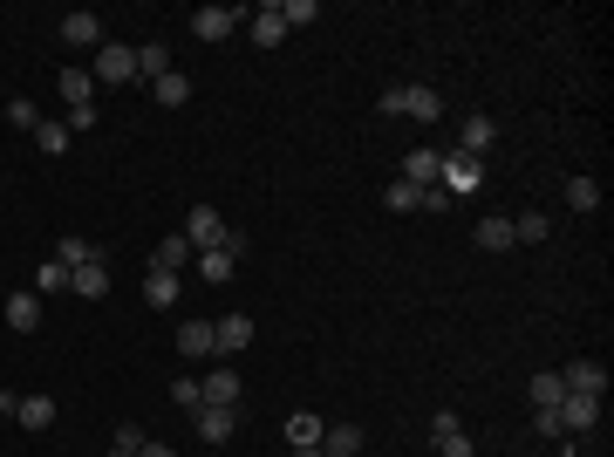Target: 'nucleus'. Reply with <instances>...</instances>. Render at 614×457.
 <instances>
[{
    "mask_svg": "<svg viewBox=\"0 0 614 457\" xmlns=\"http://www.w3.org/2000/svg\"><path fill=\"white\" fill-rule=\"evenodd\" d=\"M151 89H157V103H164V110H185V103H192V76H178V69H171V76H157Z\"/></svg>",
    "mask_w": 614,
    "mask_h": 457,
    "instance_id": "393cba45",
    "label": "nucleus"
},
{
    "mask_svg": "<svg viewBox=\"0 0 614 457\" xmlns=\"http://www.w3.org/2000/svg\"><path fill=\"white\" fill-rule=\"evenodd\" d=\"M478 246H485V253H512V246H519V239H512V219H485V226H478Z\"/></svg>",
    "mask_w": 614,
    "mask_h": 457,
    "instance_id": "bb28decb",
    "label": "nucleus"
},
{
    "mask_svg": "<svg viewBox=\"0 0 614 457\" xmlns=\"http://www.w3.org/2000/svg\"><path fill=\"white\" fill-rule=\"evenodd\" d=\"M437 185L451 191V198H471V191L485 185V157H464V151H444V171H437Z\"/></svg>",
    "mask_w": 614,
    "mask_h": 457,
    "instance_id": "f257e3e1",
    "label": "nucleus"
},
{
    "mask_svg": "<svg viewBox=\"0 0 614 457\" xmlns=\"http://www.w3.org/2000/svg\"><path fill=\"white\" fill-rule=\"evenodd\" d=\"M560 396H567L560 369H539V376H533V410H560Z\"/></svg>",
    "mask_w": 614,
    "mask_h": 457,
    "instance_id": "a878e982",
    "label": "nucleus"
},
{
    "mask_svg": "<svg viewBox=\"0 0 614 457\" xmlns=\"http://www.w3.org/2000/svg\"><path fill=\"white\" fill-rule=\"evenodd\" d=\"M110 457H123V451H110Z\"/></svg>",
    "mask_w": 614,
    "mask_h": 457,
    "instance_id": "c03bdc74",
    "label": "nucleus"
},
{
    "mask_svg": "<svg viewBox=\"0 0 614 457\" xmlns=\"http://www.w3.org/2000/svg\"><path fill=\"white\" fill-rule=\"evenodd\" d=\"M232 273H239V253H226V246H212V253H198V280H205V287H226Z\"/></svg>",
    "mask_w": 614,
    "mask_h": 457,
    "instance_id": "ddd939ff",
    "label": "nucleus"
},
{
    "mask_svg": "<svg viewBox=\"0 0 614 457\" xmlns=\"http://www.w3.org/2000/svg\"><path fill=\"white\" fill-rule=\"evenodd\" d=\"M7 328H14V335H35L41 328V301L35 294H7Z\"/></svg>",
    "mask_w": 614,
    "mask_h": 457,
    "instance_id": "a211bd4d",
    "label": "nucleus"
},
{
    "mask_svg": "<svg viewBox=\"0 0 614 457\" xmlns=\"http://www.w3.org/2000/svg\"><path fill=\"white\" fill-rule=\"evenodd\" d=\"M89 76L110 82V89L137 82V48H123V41H103V48H96V69H89Z\"/></svg>",
    "mask_w": 614,
    "mask_h": 457,
    "instance_id": "f03ea898",
    "label": "nucleus"
},
{
    "mask_svg": "<svg viewBox=\"0 0 614 457\" xmlns=\"http://www.w3.org/2000/svg\"><path fill=\"white\" fill-rule=\"evenodd\" d=\"M55 89L69 96V110H82V103H96V76H89V69H62V76H55Z\"/></svg>",
    "mask_w": 614,
    "mask_h": 457,
    "instance_id": "4be33fe9",
    "label": "nucleus"
},
{
    "mask_svg": "<svg viewBox=\"0 0 614 457\" xmlns=\"http://www.w3.org/2000/svg\"><path fill=\"white\" fill-rule=\"evenodd\" d=\"M198 253H192V239H185V232H171V239H164V246H157L151 253V267L157 273H178V267H192Z\"/></svg>",
    "mask_w": 614,
    "mask_h": 457,
    "instance_id": "dca6fc26",
    "label": "nucleus"
},
{
    "mask_svg": "<svg viewBox=\"0 0 614 457\" xmlns=\"http://www.w3.org/2000/svg\"><path fill=\"white\" fill-rule=\"evenodd\" d=\"M567 205H574V212H594V205H601V185H594V178H567Z\"/></svg>",
    "mask_w": 614,
    "mask_h": 457,
    "instance_id": "72a5a7b5",
    "label": "nucleus"
},
{
    "mask_svg": "<svg viewBox=\"0 0 614 457\" xmlns=\"http://www.w3.org/2000/svg\"><path fill=\"white\" fill-rule=\"evenodd\" d=\"M280 21H287V35H294V28H314V21H321V7H314V0H280Z\"/></svg>",
    "mask_w": 614,
    "mask_h": 457,
    "instance_id": "2f4dec72",
    "label": "nucleus"
},
{
    "mask_svg": "<svg viewBox=\"0 0 614 457\" xmlns=\"http://www.w3.org/2000/svg\"><path fill=\"white\" fill-rule=\"evenodd\" d=\"M239 21H246V7H198V14H192V35L198 41H226Z\"/></svg>",
    "mask_w": 614,
    "mask_h": 457,
    "instance_id": "39448f33",
    "label": "nucleus"
},
{
    "mask_svg": "<svg viewBox=\"0 0 614 457\" xmlns=\"http://www.w3.org/2000/svg\"><path fill=\"white\" fill-rule=\"evenodd\" d=\"M192 417H198V437H205L212 451H226V437L239 430V410H226V403H198Z\"/></svg>",
    "mask_w": 614,
    "mask_h": 457,
    "instance_id": "20e7f679",
    "label": "nucleus"
},
{
    "mask_svg": "<svg viewBox=\"0 0 614 457\" xmlns=\"http://www.w3.org/2000/svg\"><path fill=\"white\" fill-rule=\"evenodd\" d=\"M7 123H14V130H35V123H41V110L28 103V96H14V103H7Z\"/></svg>",
    "mask_w": 614,
    "mask_h": 457,
    "instance_id": "4c0bfd02",
    "label": "nucleus"
},
{
    "mask_svg": "<svg viewBox=\"0 0 614 457\" xmlns=\"http://www.w3.org/2000/svg\"><path fill=\"white\" fill-rule=\"evenodd\" d=\"M144 444H151V437H144V423H116V451H123V457H137Z\"/></svg>",
    "mask_w": 614,
    "mask_h": 457,
    "instance_id": "c9c22d12",
    "label": "nucleus"
},
{
    "mask_svg": "<svg viewBox=\"0 0 614 457\" xmlns=\"http://www.w3.org/2000/svg\"><path fill=\"white\" fill-rule=\"evenodd\" d=\"M137 457H178V451H171V444H157V437H151V444H144Z\"/></svg>",
    "mask_w": 614,
    "mask_h": 457,
    "instance_id": "a19ab883",
    "label": "nucleus"
},
{
    "mask_svg": "<svg viewBox=\"0 0 614 457\" xmlns=\"http://www.w3.org/2000/svg\"><path fill=\"white\" fill-rule=\"evenodd\" d=\"M103 287H110V267H103V260H89V267L69 273V294H82V301H103Z\"/></svg>",
    "mask_w": 614,
    "mask_h": 457,
    "instance_id": "f3484780",
    "label": "nucleus"
},
{
    "mask_svg": "<svg viewBox=\"0 0 614 457\" xmlns=\"http://www.w3.org/2000/svg\"><path fill=\"white\" fill-rule=\"evenodd\" d=\"M321 430H328V423L314 417V410H294V417H287V444L307 451V444H321Z\"/></svg>",
    "mask_w": 614,
    "mask_h": 457,
    "instance_id": "b1692460",
    "label": "nucleus"
},
{
    "mask_svg": "<svg viewBox=\"0 0 614 457\" xmlns=\"http://www.w3.org/2000/svg\"><path fill=\"white\" fill-rule=\"evenodd\" d=\"M198 389H205V403H226V410H232V403H239V376H232L226 362H219V369H212V376L198 382Z\"/></svg>",
    "mask_w": 614,
    "mask_h": 457,
    "instance_id": "5701e85b",
    "label": "nucleus"
},
{
    "mask_svg": "<svg viewBox=\"0 0 614 457\" xmlns=\"http://www.w3.org/2000/svg\"><path fill=\"white\" fill-rule=\"evenodd\" d=\"M430 444H437V457H478V451H471V437H464V430H444V437H430Z\"/></svg>",
    "mask_w": 614,
    "mask_h": 457,
    "instance_id": "e433bc0d",
    "label": "nucleus"
},
{
    "mask_svg": "<svg viewBox=\"0 0 614 457\" xmlns=\"http://www.w3.org/2000/svg\"><path fill=\"white\" fill-rule=\"evenodd\" d=\"M0 417H14V396H7V389H0Z\"/></svg>",
    "mask_w": 614,
    "mask_h": 457,
    "instance_id": "79ce46f5",
    "label": "nucleus"
},
{
    "mask_svg": "<svg viewBox=\"0 0 614 457\" xmlns=\"http://www.w3.org/2000/svg\"><path fill=\"white\" fill-rule=\"evenodd\" d=\"M437 89H423V82H396V116H417V123H437Z\"/></svg>",
    "mask_w": 614,
    "mask_h": 457,
    "instance_id": "423d86ee",
    "label": "nucleus"
},
{
    "mask_svg": "<svg viewBox=\"0 0 614 457\" xmlns=\"http://www.w3.org/2000/svg\"><path fill=\"white\" fill-rule=\"evenodd\" d=\"M14 417H21V430H48L55 423V396H14Z\"/></svg>",
    "mask_w": 614,
    "mask_h": 457,
    "instance_id": "6ab92c4d",
    "label": "nucleus"
},
{
    "mask_svg": "<svg viewBox=\"0 0 614 457\" xmlns=\"http://www.w3.org/2000/svg\"><path fill=\"white\" fill-rule=\"evenodd\" d=\"M35 144H41V151H48V157H62V151H69V123H55V116H41V123H35Z\"/></svg>",
    "mask_w": 614,
    "mask_h": 457,
    "instance_id": "cd10ccee",
    "label": "nucleus"
},
{
    "mask_svg": "<svg viewBox=\"0 0 614 457\" xmlns=\"http://www.w3.org/2000/svg\"><path fill=\"white\" fill-rule=\"evenodd\" d=\"M533 430L539 437H567V430H560V410H533Z\"/></svg>",
    "mask_w": 614,
    "mask_h": 457,
    "instance_id": "ea45409f",
    "label": "nucleus"
},
{
    "mask_svg": "<svg viewBox=\"0 0 614 457\" xmlns=\"http://www.w3.org/2000/svg\"><path fill=\"white\" fill-rule=\"evenodd\" d=\"M560 382H567V396H608V369L601 362H567Z\"/></svg>",
    "mask_w": 614,
    "mask_h": 457,
    "instance_id": "1a4fd4ad",
    "label": "nucleus"
},
{
    "mask_svg": "<svg viewBox=\"0 0 614 457\" xmlns=\"http://www.w3.org/2000/svg\"><path fill=\"white\" fill-rule=\"evenodd\" d=\"M178 355H192V362L219 355V342H212V321H185V328H178Z\"/></svg>",
    "mask_w": 614,
    "mask_h": 457,
    "instance_id": "4468645a",
    "label": "nucleus"
},
{
    "mask_svg": "<svg viewBox=\"0 0 614 457\" xmlns=\"http://www.w3.org/2000/svg\"><path fill=\"white\" fill-rule=\"evenodd\" d=\"M144 76H171V55H164V48H157V41H144V48H137V82H144Z\"/></svg>",
    "mask_w": 614,
    "mask_h": 457,
    "instance_id": "c85d7f7f",
    "label": "nucleus"
},
{
    "mask_svg": "<svg viewBox=\"0 0 614 457\" xmlns=\"http://www.w3.org/2000/svg\"><path fill=\"white\" fill-rule=\"evenodd\" d=\"M35 294H69V267H62V260H41L35 267Z\"/></svg>",
    "mask_w": 614,
    "mask_h": 457,
    "instance_id": "c756f323",
    "label": "nucleus"
},
{
    "mask_svg": "<svg viewBox=\"0 0 614 457\" xmlns=\"http://www.w3.org/2000/svg\"><path fill=\"white\" fill-rule=\"evenodd\" d=\"M212 342H219V362L239 355V348L253 342V314H219V321H212Z\"/></svg>",
    "mask_w": 614,
    "mask_h": 457,
    "instance_id": "6e6552de",
    "label": "nucleus"
},
{
    "mask_svg": "<svg viewBox=\"0 0 614 457\" xmlns=\"http://www.w3.org/2000/svg\"><path fill=\"white\" fill-rule=\"evenodd\" d=\"M601 423V396H560V430L567 437H587Z\"/></svg>",
    "mask_w": 614,
    "mask_h": 457,
    "instance_id": "0eeeda50",
    "label": "nucleus"
},
{
    "mask_svg": "<svg viewBox=\"0 0 614 457\" xmlns=\"http://www.w3.org/2000/svg\"><path fill=\"white\" fill-rule=\"evenodd\" d=\"M171 403H185V410H198V403H205V389H198L192 376H178V382H171Z\"/></svg>",
    "mask_w": 614,
    "mask_h": 457,
    "instance_id": "58836bf2",
    "label": "nucleus"
},
{
    "mask_svg": "<svg viewBox=\"0 0 614 457\" xmlns=\"http://www.w3.org/2000/svg\"><path fill=\"white\" fill-rule=\"evenodd\" d=\"M55 260L76 273V267H89V260H96V246H89V239H55Z\"/></svg>",
    "mask_w": 614,
    "mask_h": 457,
    "instance_id": "473e14b6",
    "label": "nucleus"
},
{
    "mask_svg": "<svg viewBox=\"0 0 614 457\" xmlns=\"http://www.w3.org/2000/svg\"><path fill=\"white\" fill-rule=\"evenodd\" d=\"M294 457H328V451H321V444H307V451H294Z\"/></svg>",
    "mask_w": 614,
    "mask_h": 457,
    "instance_id": "37998d69",
    "label": "nucleus"
},
{
    "mask_svg": "<svg viewBox=\"0 0 614 457\" xmlns=\"http://www.w3.org/2000/svg\"><path fill=\"white\" fill-rule=\"evenodd\" d=\"M437 171H444V151H430V144H417V151L403 157V185H417V191L437 185Z\"/></svg>",
    "mask_w": 614,
    "mask_h": 457,
    "instance_id": "9d476101",
    "label": "nucleus"
},
{
    "mask_svg": "<svg viewBox=\"0 0 614 457\" xmlns=\"http://www.w3.org/2000/svg\"><path fill=\"white\" fill-rule=\"evenodd\" d=\"M246 21H253V41H260V48H280V41H287V21H280V0H267V7H253Z\"/></svg>",
    "mask_w": 614,
    "mask_h": 457,
    "instance_id": "f8f14e48",
    "label": "nucleus"
},
{
    "mask_svg": "<svg viewBox=\"0 0 614 457\" xmlns=\"http://www.w3.org/2000/svg\"><path fill=\"white\" fill-rule=\"evenodd\" d=\"M383 205H389V212H423V191L396 178V185H383Z\"/></svg>",
    "mask_w": 614,
    "mask_h": 457,
    "instance_id": "7c9ffc66",
    "label": "nucleus"
},
{
    "mask_svg": "<svg viewBox=\"0 0 614 457\" xmlns=\"http://www.w3.org/2000/svg\"><path fill=\"white\" fill-rule=\"evenodd\" d=\"M492 137H499V130H492V116H464L458 151H464V157H485V151H492Z\"/></svg>",
    "mask_w": 614,
    "mask_h": 457,
    "instance_id": "2eb2a0df",
    "label": "nucleus"
},
{
    "mask_svg": "<svg viewBox=\"0 0 614 457\" xmlns=\"http://www.w3.org/2000/svg\"><path fill=\"white\" fill-rule=\"evenodd\" d=\"M321 451L328 457H362V430H355V423H328V430H321Z\"/></svg>",
    "mask_w": 614,
    "mask_h": 457,
    "instance_id": "aec40b11",
    "label": "nucleus"
},
{
    "mask_svg": "<svg viewBox=\"0 0 614 457\" xmlns=\"http://www.w3.org/2000/svg\"><path fill=\"white\" fill-rule=\"evenodd\" d=\"M144 307H157V314H164V307H178V273H144Z\"/></svg>",
    "mask_w": 614,
    "mask_h": 457,
    "instance_id": "412c9836",
    "label": "nucleus"
},
{
    "mask_svg": "<svg viewBox=\"0 0 614 457\" xmlns=\"http://www.w3.org/2000/svg\"><path fill=\"white\" fill-rule=\"evenodd\" d=\"M62 41L69 48H103V21L89 7H76V14H62Z\"/></svg>",
    "mask_w": 614,
    "mask_h": 457,
    "instance_id": "9b49d317",
    "label": "nucleus"
},
{
    "mask_svg": "<svg viewBox=\"0 0 614 457\" xmlns=\"http://www.w3.org/2000/svg\"><path fill=\"white\" fill-rule=\"evenodd\" d=\"M512 239H519V246L546 239V212H519V219H512Z\"/></svg>",
    "mask_w": 614,
    "mask_h": 457,
    "instance_id": "f704fd0d",
    "label": "nucleus"
},
{
    "mask_svg": "<svg viewBox=\"0 0 614 457\" xmlns=\"http://www.w3.org/2000/svg\"><path fill=\"white\" fill-rule=\"evenodd\" d=\"M212 457H219V451H212Z\"/></svg>",
    "mask_w": 614,
    "mask_h": 457,
    "instance_id": "a18cd8bd",
    "label": "nucleus"
},
{
    "mask_svg": "<svg viewBox=\"0 0 614 457\" xmlns=\"http://www.w3.org/2000/svg\"><path fill=\"white\" fill-rule=\"evenodd\" d=\"M185 239H192V253L226 246V219H219V205H192V212H185Z\"/></svg>",
    "mask_w": 614,
    "mask_h": 457,
    "instance_id": "7ed1b4c3",
    "label": "nucleus"
}]
</instances>
